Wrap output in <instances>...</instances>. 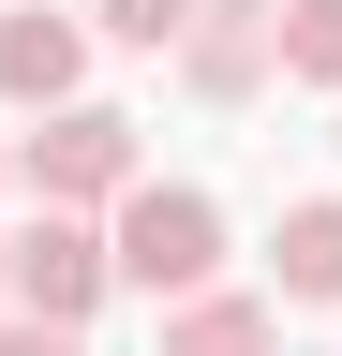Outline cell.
<instances>
[{
  "label": "cell",
  "mask_w": 342,
  "mask_h": 356,
  "mask_svg": "<svg viewBox=\"0 0 342 356\" xmlns=\"http://www.w3.org/2000/svg\"><path fill=\"white\" fill-rule=\"evenodd\" d=\"M15 178H30V208H60V222H119L149 193V149H134L119 104H60V119L15 134Z\"/></svg>",
  "instance_id": "obj_1"
},
{
  "label": "cell",
  "mask_w": 342,
  "mask_h": 356,
  "mask_svg": "<svg viewBox=\"0 0 342 356\" xmlns=\"http://www.w3.org/2000/svg\"><path fill=\"white\" fill-rule=\"evenodd\" d=\"M104 252H119V282H134V297H164V312H179V297H208V282H224V208H208L194 178H149V193L104 222Z\"/></svg>",
  "instance_id": "obj_2"
},
{
  "label": "cell",
  "mask_w": 342,
  "mask_h": 356,
  "mask_svg": "<svg viewBox=\"0 0 342 356\" xmlns=\"http://www.w3.org/2000/svg\"><path fill=\"white\" fill-rule=\"evenodd\" d=\"M119 297V252H104V222H60V208H30V238H15V312L30 327H60V341H90V312Z\"/></svg>",
  "instance_id": "obj_3"
},
{
  "label": "cell",
  "mask_w": 342,
  "mask_h": 356,
  "mask_svg": "<svg viewBox=\"0 0 342 356\" xmlns=\"http://www.w3.org/2000/svg\"><path fill=\"white\" fill-rule=\"evenodd\" d=\"M268 74H283V0H208L194 44H179V89L194 104H253Z\"/></svg>",
  "instance_id": "obj_4"
},
{
  "label": "cell",
  "mask_w": 342,
  "mask_h": 356,
  "mask_svg": "<svg viewBox=\"0 0 342 356\" xmlns=\"http://www.w3.org/2000/svg\"><path fill=\"white\" fill-rule=\"evenodd\" d=\"M0 104L15 119H60V104H90V15H0Z\"/></svg>",
  "instance_id": "obj_5"
},
{
  "label": "cell",
  "mask_w": 342,
  "mask_h": 356,
  "mask_svg": "<svg viewBox=\"0 0 342 356\" xmlns=\"http://www.w3.org/2000/svg\"><path fill=\"white\" fill-rule=\"evenodd\" d=\"M149 356H283V297H253V282H208L164 312V341Z\"/></svg>",
  "instance_id": "obj_6"
},
{
  "label": "cell",
  "mask_w": 342,
  "mask_h": 356,
  "mask_svg": "<svg viewBox=\"0 0 342 356\" xmlns=\"http://www.w3.org/2000/svg\"><path fill=\"white\" fill-rule=\"evenodd\" d=\"M268 282H283L297 312H342V193H297V208L268 222Z\"/></svg>",
  "instance_id": "obj_7"
},
{
  "label": "cell",
  "mask_w": 342,
  "mask_h": 356,
  "mask_svg": "<svg viewBox=\"0 0 342 356\" xmlns=\"http://www.w3.org/2000/svg\"><path fill=\"white\" fill-rule=\"evenodd\" d=\"M194 15H208V0H90V30H104V44H134V60H179Z\"/></svg>",
  "instance_id": "obj_8"
},
{
  "label": "cell",
  "mask_w": 342,
  "mask_h": 356,
  "mask_svg": "<svg viewBox=\"0 0 342 356\" xmlns=\"http://www.w3.org/2000/svg\"><path fill=\"white\" fill-rule=\"evenodd\" d=\"M283 74L342 104V0H283Z\"/></svg>",
  "instance_id": "obj_9"
},
{
  "label": "cell",
  "mask_w": 342,
  "mask_h": 356,
  "mask_svg": "<svg viewBox=\"0 0 342 356\" xmlns=\"http://www.w3.org/2000/svg\"><path fill=\"white\" fill-rule=\"evenodd\" d=\"M0 356H75L60 327H30V312H0Z\"/></svg>",
  "instance_id": "obj_10"
},
{
  "label": "cell",
  "mask_w": 342,
  "mask_h": 356,
  "mask_svg": "<svg viewBox=\"0 0 342 356\" xmlns=\"http://www.w3.org/2000/svg\"><path fill=\"white\" fill-rule=\"evenodd\" d=\"M0 312H15V238H0Z\"/></svg>",
  "instance_id": "obj_11"
},
{
  "label": "cell",
  "mask_w": 342,
  "mask_h": 356,
  "mask_svg": "<svg viewBox=\"0 0 342 356\" xmlns=\"http://www.w3.org/2000/svg\"><path fill=\"white\" fill-rule=\"evenodd\" d=\"M0 178H15V149H0Z\"/></svg>",
  "instance_id": "obj_12"
},
{
  "label": "cell",
  "mask_w": 342,
  "mask_h": 356,
  "mask_svg": "<svg viewBox=\"0 0 342 356\" xmlns=\"http://www.w3.org/2000/svg\"><path fill=\"white\" fill-rule=\"evenodd\" d=\"M283 356H297V341H283Z\"/></svg>",
  "instance_id": "obj_13"
}]
</instances>
